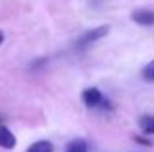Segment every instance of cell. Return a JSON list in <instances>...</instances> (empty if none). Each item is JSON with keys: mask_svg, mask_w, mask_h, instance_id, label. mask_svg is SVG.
<instances>
[{"mask_svg": "<svg viewBox=\"0 0 154 152\" xmlns=\"http://www.w3.org/2000/svg\"><path fill=\"white\" fill-rule=\"evenodd\" d=\"M27 152H53V144L49 141H37L27 148Z\"/></svg>", "mask_w": 154, "mask_h": 152, "instance_id": "cell-6", "label": "cell"}, {"mask_svg": "<svg viewBox=\"0 0 154 152\" xmlns=\"http://www.w3.org/2000/svg\"><path fill=\"white\" fill-rule=\"evenodd\" d=\"M16 146V137L8 127L0 125V148H6V150H12Z\"/></svg>", "mask_w": 154, "mask_h": 152, "instance_id": "cell-4", "label": "cell"}, {"mask_svg": "<svg viewBox=\"0 0 154 152\" xmlns=\"http://www.w3.org/2000/svg\"><path fill=\"white\" fill-rule=\"evenodd\" d=\"M131 18H133V22L139 23V26H154V12L152 10H146V8L133 10Z\"/></svg>", "mask_w": 154, "mask_h": 152, "instance_id": "cell-3", "label": "cell"}, {"mask_svg": "<svg viewBox=\"0 0 154 152\" xmlns=\"http://www.w3.org/2000/svg\"><path fill=\"white\" fill-rule=\"evenodd\" d=\"M82 102L86 103L88 107H100L105 103V98L102 96V92L98 88H88V90L82 92Z\"/></svg>", "mask_w": 154, "mask_h": 152, "instance_id": "cell-2", "label": "cell"}, {"mask_svg": "<svg viewBox=\"0 0 154 152\" xmlns=\"http://www.w3.org/2000/svg\"><path fill=\"white\" fill-rule=\"evenodd\" d=\"M139 127L144 135H154V115H143L139 119Z\"/></svg>", "mask_w": 154, "mask_h": 152, "instance_id": "cell-5", "label": "cell"}, {"mask_svg": "<svg viewBox=\"0 0 154 152\" xmlns=\"http://www.w3.org/2000/svg\"><path fill=\"white\" fill-rule=\"evenodd\" d=\"M109 33V26H100V27H94V29L86 31L84 35H80L78 41H76V49H86L88 45H92V43L100 41L102 37Z\"/></svg>", "mask_w": 154, "mask_h": 152, "instance_id": "cell-1", "label": "cell"}, {"mask_svg": "<svg viewBox=\"0 0 154 152\" xmlns=\"http://www.w3.org/2000/svg\"><path fill=\"white\" fill-rule=\"evenodd\" d=\"M2 41H4V33L0 31V45H2Z\"/></svg>", "mask_w": 154, "mask_h": 152, "instance_id": "cell-9", "label": "cell"}, {"mask_svg": "<svg viewBox=\"0 0 154 152\" xmlns=\"http://www.w3.org/2000/svg\"><path fill=\"white\" fill-rule=\"evenodd\" d=\"M66 152H88V146H86V142H84L82 138H76V141L68 142Z\"/></svg>", "mask_w": 154, "mask_h": 152, "instance_id": "cell-7", "label": "cell"}, {"mask_svg": "<svg viewBox=\"0 0 154 152\" xmlns=\"http://www.w3.org/2000/svg\"><path fill=\"white\" fill-rule=\"evenodd\" d=\"M143 78L146 80V82H154V61H150L143 68Z\"/></svg>", "mask_w": 154, "mask_h": 152, "instance_id": "cell-8", "label": "cell"}]
</instances>
